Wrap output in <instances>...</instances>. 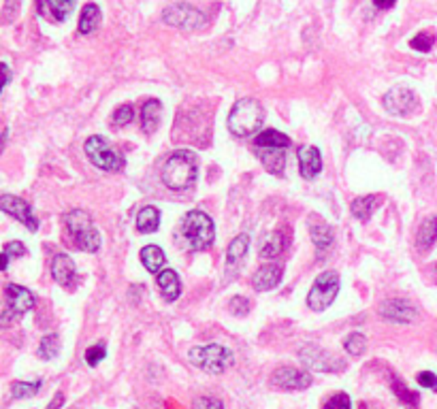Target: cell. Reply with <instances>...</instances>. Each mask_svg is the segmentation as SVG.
<instances>
[{"mask_svg":"<svg viewBox=\"0 0 437 409\" xmlns=\"http://www.w3.org/2000/svg\"><path fill=\"white\" fill-rule=\"evenodd\" d=\"M197 156L188 149H182L171 153V158L166 160L162 169V184L171 190H188L197 184Z\"/></svg>","mask_w":437,"mask_h":409,"instance_id":"1","label":"cell"},{"mask_svg":"<svg viewBox=\"0 0 437 409\" xmlns=\"http://www.w3.org/2000/svg\"><path fill=\"white\" fill-rule=\"evenodd\" d=\"M264 122V109L256 98L237 100L229 113V131L235 137H252Z\"/></svg>","mask_w":437,"mask_h":409,"instance_id":"2","label":"cell"},{"mask_svg":"<svg viewBox=\"0 0 437 409\" xmlns=\"http://www.w3.org/2000/svg\"><path fill=\"white\" fill-rule=\"evenodd\" d=\"M179 235H182V239H184V243L190 251H203V249L211 247V243L215 239V228H213V222L207 213L190 211L182 220Z\"/></svg>","mask_w":437,"mask_h":409,"instance_id":"3","label":"cell"},{"mask_svg":"<svg viewBox=\"0 0 437 409\" xmlns=\"http://www.w3.org/2000/svg\"><path fill=\"white\" fill-rule=\"evenodd\" d=\"M64 224H66L70 237L75 239L79 249L90 251V254L99 251L101 235H99V230L94 228L90 213H86L84 209H72L70 213L64 216Z\"/></svg>","mask_w":437,"mask_h":409,"instance_id":"4","label":"cell"},{"mask_svg":"<svg viewBox=\"0 0 437 409\" xmlns=\"http://www.w3.org/2000/svg\"><path fill=\"white\" fill-rule=\"evenodd\" d=\"M188 361L194 367L217 375V373H224L233 365V352L224 345H217V343L197 345L188 352Z\"/></svg>","mask_w":437,"mask_h":409,"instance_id":"5","label":"cell"},{"mask_svg":"<svg viewBox=\"0 0 437 409\" xmlns=\"http://www.w3.org/2000/svg\"><path fill=\"white\" fill-rule=\"evenodd\" d=\"M337 292H339V273L324 271L313 281V286L307 294V307L311 312H324L337 298Z\"/></svg>","mask_w":437,"mask_h":409,"instance_id":"6","label":"cell"},{"mask_svg":"<svg viewBox=\"0 0 437 409\" xmlns=\"http://www.w3.org/2000/svg\"><path fill=\"white\" fill-rule=\"evenodd\" d=\"M86 153H88L90 162L96 169H103V171H109V173H119L126 167L124 156L115 153L109 147V143L103 137H99V135H94V137H90L86 141Z\"/></svg>","mask_w":437,"mask_h":409,"instance_id":"7","label":"cell"},{"mask_svg":"<svg viewBox=\"0 0 437 409\" xmlns=\"http://www.w3.org/2000/svg\"><path fill=\"white\" fill-rule=\"evenodd\" d=\"M162 21L168 23V26H175V28H179V30H186V32L201 30L207 23L205 13L199 11L197 7L188 5V3H175L171 7H166L162 11Z\"/></svg>","mask_w":437,"mask_h":409,"instance_id":"8","label":"cell"},{"mask_svg":"<svg viewBox=\"0 0 437 409\" xmlns=\"http://www.w3.org/2000/svg\"><path fill=\"white\" fill-rule=\"evenodd\" d=\"M301 361L311 369V371H324V373H335V371H342L346 369V365L335 358L333 354H329L327 350L318 348V345H305L299 352Z\"/></svg>","mask_w":437,"mask_h":409,"instance_id":"9","label":"cell"},{"mask_svg":"<svg viewBox=\"0 0 437 409\" xmlns=\"http://www.w3.org/2000/svg\"><path fill=\"white\" fill-rule=\"evenodd\" d=\"M384 109L393 115H409L411 111L416 109L418 98L416 94L407 90V88H393L384 94Z\"/></svg>","mask_w":437,"mask_h":409,"instance_id":"10","label":"cell"},{"mask_svg":"<svg viewBox=\"0 0 437 409\" xmlns=\"http://www.w3.org/2000/svg\"><path fill=\"white\" fill-rule=\"evenodd\" d=\"M0 209H3L5 213H9L11 218H15L17 222H21L28 230H32V233L39 230V220L32 216V207L23 198L3 194L0 196Z\"/></svg>","mask_w":437,"mask_h":409,"instance_id":"11","label":"cell"},{"mask_svg":"<svg viewBox=\"0 0 437 409\" xmlns=\"http://www.w3.org/2000/svg\"><path fill=\"white\" fill-rule=\"evenodd\" d=\"M313 377L305 371H299L295 367H280L273 371L271 383L280 390H305L311 386Z\"/></svg>","mask_w":437,"mask_h":409,"instance_id":"12","label":"cell"},{"mask_svg":"<svg viewBox=\"0 0 437 409\" xmlns=\"http://www.w3.org/2000/svg\"><path fill=\"white\" fill-rule=\"evenodd\" d=\"M380 316L386 318V320H393L397 324H409L418 318L416 307L409 301H403V298H393V301L382 303L380 305Z\"/></svg>","mask_w":437,"mask_h":409,"instance_id":"13","label":"cell"},{"mask_svg":"<svg viewBox=\"0 0 437 409\" xmlns=\"http://www.w3.org/2000/svg\"><path fill=\"white\" fill-rule=\"evenodd\" d=\"M5 301H7V310L13 312L17 318H19L21 314L30 312L32 307H35V303H37L35 294H32L28 288L17 286V284H9V286H7V290H5Z\"/></svg>","mask_w":437,"mask_h":409,"instance_id":"14","label":"cell"},{"mask_svg":"<svg viewBox=\"0 0 437 409\" xmlns=\"http://www.w3.org/2000/svg\"><path fill=\"white\" fill-rule=\"evenodd\" d=\"M299 169L305 179H313L322 171V153L318 147L305 145L299 149Z\"/></svg>","mask_w":437,"mask_h":409,"instance_id":"15","label":"cell"},{"mask_svg":"<svg viewBox=\"0 0 437 409\" xmlns=\"http://www.w3.org/2000/svg\"><path fill=\"white\" fill-rule=\"evenodd\" d=\"M258 160L262 162V167L269 171L271 175L282 177L284 169H286V149H278V147H256Z\"/></svg>","mask_w":437,"mask_h":409,"instance_id":"16","label":"cell"},{"mask_svg":"<svg viewBox=\"0 0 437 409\" xmlns=\"http://www.w3.org/2000/svg\"><path fill=\"white\" fill-rule=\"evenodd\" d=\"M160 120H162L160 100H156V98L145 100L143 107H141V131L145 135H154L158 131V126H160Z\"/></svg>","mask_w":437,"mask_h":409,"instance_id":"17","label":"cell"},{"mask_svg":"<svg viewBox=\"0 0 437 409\" xmlns=\"http://www.w3.org/2000/svg\"><path fill=\"white\" fill-rule=\"evenodd\" d=\"M282 281V267L278 265H264L256 271L254 279H252V286L258 290V292H266L275 288L278 284Z\"/></svg>","mask_w":437,"mask_h":409,"instance_id":"18","label":"cell"},{"mask_svg":"<svg viewBox=\"0 0 437 409\" xmlns=\"http://www.w3.org/2000/svg\"><path fill=\"white\" fill-rule=\"evenodd\" d=\"M156 284L162 292V296L166 301H177L179 294H182V281L177 277V273L173 269H162L158 275H156Z\"/></svg>","mask_w":437,"mask_h":409,"instance_id":"19","label":"cell"},{"mask_svg":"<svg viewBox=\"0 0 437 409\" xmlns=\"http://www.w3.org/2000/svg\"><path fill=\"white\" fill-rule=\"evenodd\" d=\"M52 277L58 281L60 286H68L72 277H75V263H72L70 256L58 254L52 260Z\"/></svg>","mask_w":437,"mask_h":409,"instance_id":"20","label":"cell"},{"mask_svg":"<svg viewBox=\"0 0 437 409\" xmlns=\"http://www.w3.org/2000/svg\"><path fill=\"white\" fill-rule=\"evenodd\" d=\"M309 235H311V241L313 245L318 247V249H327L333 245V239H335V233H333V228L331 224L318 220V218H311L309 222Z\"/></svg>","mask_w":437,"mask_h":409,"instance_id":"21","label":"cell"},{"mask_svg":"<svg viewBox=\"0 0 437 409\" xmlns=\"http://www.w3.org/2000/svg\"><path fill=\"white\" fill-rule=\"evenodd\" d=\"M75 7V0H41V11L50 19L64 21Z\"/></svg>","mask_w":437,"mask_h":409,"instance_id":"22","label":"cell"},{"mask_svg":"<svg viewBox=\"0 0 437 409\" xmlns=\"http://www.w3.org/2000/svg\"><path fill=\"white\" fill-rule=\"evenodd\" d=\"M158 226H160V211L156 207H152V204L143 207L137 213V230H139V233H143V235L156 233Z\"/></svg>","mask_w":437,"mask_h":409,"instance_id":"23","label":"cell"},{"mask_svg":"<svg viewBox=\"0 0 437 409\" xmlns=\"http://www.w3.org/2000/svg\"><path fill=\"white\" fill-rule=\"evenodd\" d=\"M437 241V218H427L420 228H418V235H416V247L420 251H427L433 247V243Z\"/></svg>","mask_w":437,"mask_h":409,"instance_id":"24","label":"cell"},{"mask_svg":"<svg viewBox=\"0 0 437 409\" xmlns=\"http://www.w3.org/2000/svg\"><path fill=\"white\" fill-rule=\"evenodd\" d=\"M164 260H166V256H164V251L158 247V245H145L143 249H141V263H143V267L148 269L150 273H160V269H162V265H164Z\"/></svg>","mask_w":437,"mask_h":409,"instance_id":"25","label":"cell"},{"mask_svg":"<svg viewBox=\"0 0 437 409\" xmlns=\"http://www.w3.org/2000/svg\"><path fill=\"white\" fill-rule=\"evenodd\" d=\"M99 23H101V9H99V5L88 3V5L81 9V17H79V35H90V32H94L96 28H99Z\"/></svg>","mask_w":437,"mask_h":409,"instance_id":"26","label":"cell"},{"mask_svg":"<svg viewBox=\"0 0 437 409\" xmlns=\"http://www.w3.org/2000/svg\"><path fill=\"white\" fill-rule=\"evenodd\" d=\"M248 245H250V237L248 235H239L231 241L229 249H226V263L229 269H233L235 265H239L244 260V256L248 254Z\"/></svg>","mask_w":437,"mask_h":409,"instance_id":"27","label":"cell"},{"mask_svg":"<svg viewBox=\"0 0 437 409\" xmlns=\"http://www.w3.org/2000/svg\"><path fill=\"white\" fill-rule=\"evenodd\" d=\"M378 207V198L376 196H360V198H354L352 204H350V209H352V216L360 222H367L373 211Z\"/></svg>","mask_w":437,"mask_h":409,"instance_id":"28","label":"cell"},{"mask_svg":"<svg viewBox=\"0 0 437 409\" xmlns=\"http://www.w3.org/2000/svg\"><path fill=\"white\" fill-rule=\"evenodd\" d=\"M256 147H278V149H288V147H290V137H286L284 133L269 128V131H262V133L256 137Z\"/></svg>","mask_w":437,"mask_h":409,"instance_id":"29","label":"cell"},{"mask_svg":"<svg viewBox=\"0 0 437 409\" xmlns=\"http://www.w3.org/2000/svg\"><path fill=\"white\" fill-rule=\"evenodd\" d=\"M284 237L282 233H271L266 235L262 239V245H260V256L262 258H275V256H280L284 251Z\"/></svg>","mask_w":437,"mask_h":409,"instance_id":"30","label":"cell"},{"mask_svg":"<svg viewBox=\"0 0 437 409\" xmlns=\"http://www.w3.org/2000/svg\"><path fill=\"white\" fill-rule=\"evenodd\" d=\"M391 383H393V392L399 397V401H403L405 405H409L411 409L414 407H418V403H420V397H418V392H414V390H409L405 383L397 377V375H393V379H391Z\"/></svg>","mask_w":437,"mask_h":409,"instance_id":"31","label":"cell"},{"mask_svg":"<svg viewBox=\"0 0 437 409\" xmlns=\"http://www.w3.org/2000/svg\"><path fill=\"white\" fill-rule=\"evenodd\" d=\"M37 354H39V358H43V361H52V358H56L60 354V337L58 335H45L41 339Z\"/></svg>","mask_w":437,"mask_h":409,"instance_id":"32","label":"cell"},{"mask_svg":"<svg viewBox=\"0 0 437 409\" xmlns=\"http://www.w3.org/2000/svg\"><path fill=\"white\" fill-rule=\"evenodd\" d=\"M41 390V381H13L11 394L13 399H28Z\"/></svg>","mask_w":437,"mask_h":409,"instance_id":"33","label":"cell"},{"mask_svg":"<svg viewBox=\"0 0 437 409\" xmlns=\"http://www.w3.org/2000/svg\"><path fill=\"white\" fill-rule=\"evenodd\" d=\"M344 348L350 356H360V354H365L367 350V339L360 335V332H352V335L346 337L344 341Z\"/></svg>","mask_w":437,"mask_h":409,"instance_id":"34","label":"cell"},{"mask_svg":"<svg viewBox=\"0 0 437 409\" xmlns=\"http://www.w3.org/2000/svg\"><path fill=\"white\" fill-rule=\"evenodd\" d=\"M105 354H107L105 343H96V345H92V348L86 350L84 358H86V363H88L90 367H96V365H99V363L103 361V358H105Z\"/></svg>","mask_w":437,"mask_h":409,"instance_id":"35","label":"cell"},{"mask_svg":"<svg viewBox=\"0 0 437 409\" xmlns=\"http://www.w3.org/2000/svg\"><path fill=\"white\" fill-rule=\"evenodd\" d=\"M433 43H435V37L431 32H420L409 41V47L416 51H431Z\"/></svg>","mask_w":437,"mask_h":409,"instance_id":"36","label":"cell"},{"mask_svg":"<svg viewBox=\"0 0 437 409\" xmlns=\"http://www.w3.org/2000/svg\"><path fill=\"white\" fill-rule=\"evenodd\" d=\"M130 120H135V109L130 105H122V107H117L115 113H113V126H126L130 124Z\"/></svg>","mask_w":437,"mask_h":409,"instance_id":"37","label":"cell"},{"mask_svg":"<svg viewBox=\"0 0 437 409\" xmlns=\"http://www.w3.org/2000/svg\"><path fill=\"white\" fill-rule=\"evenodd\" d=\"M229 307H231V314L233 316H248L250 314V301L246 298V296H233L231 298V303H229Z\"/></svg>","mask_w":437,"mask_h":409,"instance_id":"38","label":"cell"},{"mask_svg":"<svg viewBox=\"0 0 437 409\" xmlns=\"http://www.w3.org/2000/svg\"><path fill=\"white\" fill-rule=\"evenodd\" d=\"M322 409H350V397L346 392H337L324 403Z\"/></svg>","mask_w":437,"mask_h":409,"instance_id":"39","label":"cell"},{"mask_svg":"<svg viewBox=\"0 0 437 409\" xmlns=\"http://www.w3.org/2000/svg\"><path fill=\"white\" fill-rule=\"evenodd\" d=\"M192 409H224V405L213 397H199L192 401Z\"/></svg>","mask_w":437,"mask_h":409,"instance_id":"40","label":"cell"},{"mask_svg":"<svg viewBox=\"0 0 437 409\" xmlns=\"http://www.w3.org/2000/svg\"><path fill=\"white\" fill-rule=\"evenodd\" d=\"M3 254H7L9 258H21V256L28 254V249H26V245L19 243V241H11V243H5Z\"/></svg>","mask_w":437,"mask_h":409,"instance_id":"41","label":"cell"},{"mask_svg":"<svg viewBox=\"0 0 437 409\" xmlns=\"http://www.w3.org/2000/svg\"><path fill=\"white\" fill-rule=\"evenodd\" d=\"M416 381L420 383L423 388H431V390H437V375L431 373V371H420L416 375Z\"/></svg>","mask_w":437,"mask_h":409,"instance_id":"42","label":"cell"},{"mask_svg":"<svg viewBox=\"0 0 437 409\" xmlns=\"http://www.w3.org/2000/svg\"><path fill=\"white\" fill-rule=\"evenodd\" d=\"M19 13V0H7L5 3V9H3V15H5V21H13Z\"/></svg>","mask_w":437,"mask_h":409,"instance_id":"43","label":"cell"},{"mask_svg":"<svg viewBox=\"0 0 437 409\" xmlns=\"http://www.w3.org/2000/svg\"><path fill=\"white\" fill-rule=\"evenodd\" d=\"M62 405H64V392H56L54 401L47 405V409H60Z\"/></svg>","mask_w":437,"mask_h":409,"instance_id":"44","label":"cell"},{"mask_svg":"<svg viewBox=\"0 0 437 409\" xmlns=\"http://www.w3.org/2000/svg\"><path fill=\"white\" fill-rule=\"evenodd\" d=\"M397 3V0H373V5L378 7V9H382V11H386V9H391L393 5Z\"/></svg>","mask_w":437,"mask_h":409,"instance_id":"45","label":"cell"},{"mask_svg":"<svg viewBox=\"0 0 437 409\" xmlns=\"http://www.w3.org/2000/svg\"><path fill=\"white\" fill-rule=\"evenodd\" d=\"M0 68H3V75H5V84H3V88H7V86H9V82H11V70H9V66H7V64H3Z\"/></svg>","mask_w":437,"mask_h":409,"instance_id":"46","label":"cell"},{"mask_svg":"<svg viewBox=\"0 0 437 409\" xmlns=\"http://www.w3.org/2000/svg\"><path fill=\"white\" fill-rule=\"evenodd\" d=\"M358 409H367V405H365V403H360V407H358Z\"/></svg>","mask_w":437,"mask_h":409,"instance_id":"47","label":"cell"},{"mask_svg":"<svg viewBox=\"0 0 437 409\" xmlns=\"http://www.w3.org/2000/svg\"><path fill=\"white\" fill-rule=\"evenodd\" d=\"M433 271H435V277H437V263L433 265Z\"/></svg>","mask_w":437,"mask_h":409,"instance_id":"48","label":"cell"}]
</instances>
